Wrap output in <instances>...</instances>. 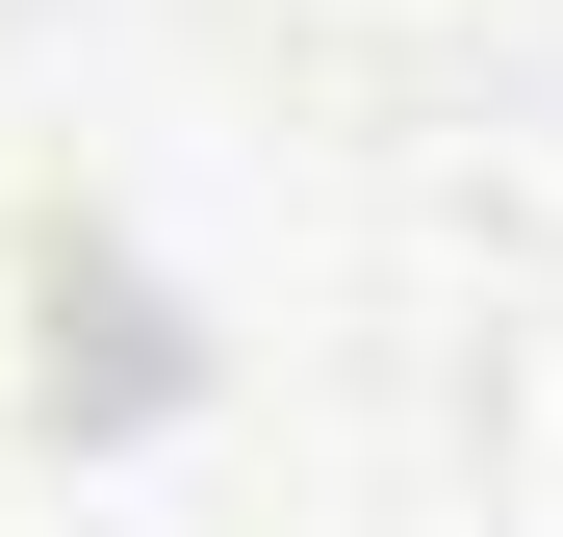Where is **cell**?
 <instances>
[{
	"label": "cell",
	"mask_w": 563,
	"mask_h": 537,
	"mask_svg": "<svg viewBox=\"0 0 563 537\" xmlns=\"http://www.w3.org/2000/svg\"><path fill=\"white\" fill-rule=\"evenodd\" d=\"M282 26H333V52H410V26H461V0H282Z\"/></svg>",
	"instance_id": "6da1fadb"
}]
</instances>
